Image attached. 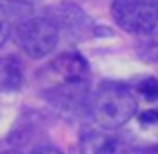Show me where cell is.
<instances>
[{"mask_svg":"<svg viewBox=\"0 0 158 154\" xmlns=\"http://www.w3.org/2000/svg\"><path fill=\"white\" fill-rule=\"evenodd\" d=\"M94 122L100 128L114 130L126 124L136 112V98L124 84H104L90 102Z\"/></svg>","mask_w":158,"mask_h":154,"instance_id":"1","label":"cell"},{"mask_svg":"<svg viewBox=\"0 0 158 154\" xmlns=\"http://www.w3.org/2000/svg\"><path fill=\"white\" fill-rule=\"evenodd\" d=\"M60 30L50 18L34 16L18 22L14 28V40L30 58H44L48 56L58 44Z\"/></svg>","mask_w":158,"mask_h":154,"instance_id":"2","label":"cell"},{"mask_svg":"<svg viewBox=\"0 0 158 154\" xmlns=\"http://www.w3.org/2000/svg\"><path fill=\"white\" fill-rule=\"evenodd\" d=\"M112 16L122 30L150 34L158 24V6L154 0H114Z\"/></svg>","mask_w":158,"mask_h":154,"instance_id":"3","label":"cell"},{"mask_svg":"<svg viewBox=\"0 0 158 154\" xmlns=\"http://www.w3.org/2000/svg\"><path fill=\"white\" fill-rule=\"evenodd\" d=\"M88 76V62L78 52H64L56 56L50 64L44 66L40 72V80L46 84V88L58 84H70V82L86 80Z\"/></svg>","mask_w":158,"mask_h":154,"instance_id":"4","label":"cell"},{"mask_svg":"<svg viewBox=\"0 0 158 154\" xmlns=\"http://www.w3.org/2000/svg\"><path fill=\"white\" fill-rule=\"evenodd\" d=\"M52 14H54V18L50 16V20L56 24L58 30H60V28H64V30H68V32H74V26H76L78 30L84 32V28L88 26V18H86V16L82 14L78 8L70 6V4L56 6L52 10Z\"/></svg>","mask_w":158,"mask_h":154,"instance_id":"5","label":"cell"},{"mask_svg":"<svg viewBox=\"0 0 158 154\" xmlns=\"http://www.w3.org/2000/svg\"><path fill=\"white\" fill-rule=\"evenodd\" d=\"M22 84V70L16 58H4L0 62V90H16Z\"/></svg>","mask_w":158,"mask_h":154,"instance_id":"6","label":"cell"},{"mask_svg":"<svg viewBox=\"0 0 158 154\" xmlns=\"http://www.w3.org/2000/svg\"><path fill=\"white\" fill-rule=\"evenodd\" d=\"M138 94L146 100H158V78L148 76L138 84Z\"/></svg>","mask_w":158,"mask_h":154,"instance_id":"7","label":"cell"},{"mask_svg":"<svg viewBox=\"0 0 158 154\" xmlns=\"http://www.w3.org/2000/svg\"><path fill=\"white\" fill-rule=\"evenodd\" d=\"M138 122L142 126H158V108H152V110H146L138 116Z\"/></svg>","mask_w":158,"mask_h":154,"instance_id":"8","label":"cell"},{"mask_svg":"<svg viewBox=\"0 0 158 154\" xmlns=\"http://www.w3.org/2000/svg\"><path fill=\"white\" fill-rule=\"evenodd\" d=\"M8 36H10V22H8L6 14H4L2 10H0V48L6 44Z\"/></svg>","mask_w":158,"mask_h":154,"instance_id":"9","label":"cell"},{"mask_svg":"<svg viewBox=\"0 0 158 154\" xmlns=\"http://www.w3.org/2000/svg\"><path fill=\"white\" fill-rule=\"evenodd\" d=\"M32 154H62L58 148H38V150H34Z\"/></svg>","mask_w":158,"mask_h":154,"instance_id":"10","label":"cell"},{"mask_svg":"<svg viewBox=\"0 0 158 154\" xmlns=\"http://www.w3.org/2000/svg\"><path fill=\"white\" fill-rule=\"evenodd\" d=\"M8 2H14V4H36L40 0H8Z\"/></svg>","mask_w":158,"mask_h":154,"instance_id":"11","label":"cell"},{"mask_svg":"<svg viewBox=\"0 0 158 154\" xmlns=\"http://www.w3.org/2000/svg\"><path fill=\"white\" fill-rule=\"evenodd\" d=\"M152 154H158V146H156V148H154V150H152Z\"/></svg>","mask_w":158,"mask_h":154,"instance_id":"12","label":"cell"}]
</instances>
